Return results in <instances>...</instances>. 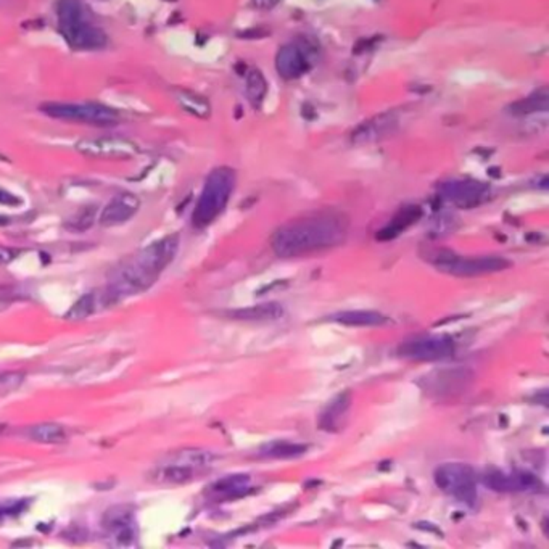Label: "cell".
Here are the masks:
<instances>
[{
    "label": "cell",
    "instance_id": "cell-1",
    "mask_svg": "<svg viewBox=\"0 0 549 549\" xmlns=\"http://www.w3.org/2000/svg\"><path fill=\"white\" fill-rule=\"evenodd\" d=\"M347 215L335 210L311 213L276 229L271 248L279 258L308 256L338 247L348 236Z\"/></svg>",
    "mask_w": 549,
    "mask_h": 549
},
{
    "label": "cell",
    "instance_id": "cell-2",
    "mask_svg": "<svg viewBox=\"0 0 549 549\" xmlns=\"http://www.w3.org/2000/svg\"><path fill=\"white\" fill-rule=\"evenodd\" d=\"M179 243V236L171 233L140 248L111 276L108 287L105 288V302L115 304L121 300L149 290L176 258Z\"/></svg>",
    "mask_w": 549,
    "mask_h": 549
},
{
    "label": "cell",
    "instance_id": "cell-3",
    "mask_svg": "<svg viewBox=\"0 0 549 549\" xmlns=\"http://www.w3.org/2000/svg\"><path fill=\"white\" fill-rule=\"evenodd\" d=\"M236 171L229 166L215 167L208 174L194 213H192L194 227L205 229L222 215L233 194V189H236Z\"/></svg>",
    "mask_w": 549,
    "mask_h": 549
},
{
    "label": "cell",
    "instance_id": "cell-4",
    "mask_svg": "<svg viewBox=\"0 0 549 549\" xmlns=\"http://www.w3.org/2000/svg\"><path fill=\"white\" fill-rule=\"evenodd\" d=\"M60 31L76 50H100L106 47L108 38L90 19L81 0H62L58 5Z\"/></svg>",
    "mask_w": 549,
    "mask_h": 549
},
{
    "label": "cell",
    "instance_id": "cell-5",
    "mask_svg": "<svg viewBox=\"0 0 549 549\" xmlns=\"http://www.w3.org/2000/svg\"><path fill=\"white\" fill-rule=\"evenodd\" d=\"M40 113L52 120L79 123L97 128H113L121 123V115L108 105L97 101H45L39 105Z\"/></svg>",
    "mask_w": 549,
    "mask_h": 549
},
{
    "label": "cell",
    "instance_id": "cell-6",
    "mask_svg": "<svg viewBox=\"0 0 549 549\" xmlns=\"http://www.w3.org/2000/svg\"><path fill=\"white\" fill-rule=\"evenodd\" d=\"M215 456L203 450H182L170 454L149 472V480L155 484L179 485L190 482L198 470L206 469Z\"/></svg>",
    "mask_w": 549,
    "mask_h": 549
},
{
    "label": "cell",
    "instance_id": "cell-7",
    "mask_svg": "<svg viewBox=\"0 0 549 549\" xmlns=\"http://www.w3.org/2000/svg\"><path fill=\"white\" fill-rule=\"evenodd\" d=\"M429 261L440 272L454 277H477L485 274L501 272L512 266L509 259L502 256H461L450 250H440L429 258Z\"/></svg>",
    "mask_w": 549,
    "mask_h": 549
},
{
    "label": "cell",
    "instance_id": "cell-8",
    "mask_svg": "<svg viewBox=\"0 0 549 549\" xmlns=\"http://www.w3.org/2000/svg\"><path fill=\"white\" fill-rule=\"evenodd\" d=\"M435 485L441 491L454 498L457 502L474 506L477 501V477L470 466L464 462L441 464L434 474Z\"/></svg>",
    "mask_w": 549,
    "mask_h": 549
},
{
    "label": "cell",
    "instance_id": "cell-9",
    "mask_svg": "<svg viewBox=\"0 0 549 549\" xmlns=\"http://www.w3.org/2000/svg\"><path fill=\"white\" fill-rule=\"evenodd\" d=\"M456 352V343L450 335H422L406 340L398 347V356L418 363H434L448 359Z\"/></svg>",
    "mask_w": 549,
    "mask_h": 549
},
{
    "label": "cell",
    "instance_id": "cell-10",
    "mask_svg": "<svg viewBox=\"0 0 549 549\" xmlns=\"http://www.w3.org/2000/svg\"><path fill=\"white\" fill-rule=\"evenodd\" d=\"M76 150L81 155L92 160H113L126 161L136 158L140 154L139 145L131 139L120 136H105L92 137V139H83L76 144Z\"/></svg>",
    "mask_w": 549,
    "mask_h": 549
},
{
    "label": "cell",
    "instance_id": "cell-11",
    "mask_svg": "<svg viewBox=\"0 0 549 549\" xmlns=\"http://www.w3.org/2000/svg\"><path fill=\"white\" fill-rule=\"evenodd\" d=\"M101 527L108 541L113 546L128 548L137 541L136 512L131 505H116L105 511L101 517Z\"/></svg>",
    "mask_w": 549,
    "mask_h": 549
},
{
    "label": "cell",
    "instance_id": "cell-12",
    "mask_svg": "<svg viewBox=\"0 0 549 549\" xmlns=\"http://www.w3.org/2000/svg\"><path fill=\"white\" fill-rule=\"evenodd\" d=\"M440 197L443 200L452 203L457 208H475L488 200L490 187L480 181L459 179L448 181L440 187Z\"/></svg>",
    "mask_w": 549,
    "mask_h": 549
},
{
    "label": "cell",
    "instance_id": "cell-13",
    "mask_svg": "<svg viewBox=\"0 0 549 549\" xmlns=\"http://www.w3.org/2000/svg\"><path fill=\"white\" fill-rule=\"evenodd\" d=\"M400 121L401 118L398 111H385V113H380L374 118L366 120L353 131L352 142L358 145H366L387 139L398 131Z\"/></svg>",
    "mask_w": 549,
    "mask_h": 549
},
{
    "label": "cell",
    "instance_id": "cell-14",
    "mask_svg": "<svg viewBox=\"0 0 549 549\" xmlns=\"http://www.w3.org/2000/svg\"><path fill=\"white\" fill-rule=\"evenodd\" d=\"M303 44L290 42L282 45L276 55V69L286 81L298 79L311 68V55Z\"/></svg>",
    "mask_w": 549,
    "mask_h": 549
},
{
    "label": "cell",
    "instance_id": "cell-15",
    "mask_svg": "<svg viewBox=\"0 0 549 549\" xmlns=\"http://www.w3.org/2000/svg\"><path fill=\"white\" fill-rule=\"evenodd\" d=\"M484 484L493 491L500 493H527V491H538L543 488V484L538 480V477L528 472H490L484 477Z\"/></svg>",
    "mask_w": 549,
    "mask_h": 549
},
{
    "label": "cell",
    "instance_id": "cell-16",
    "mask_svg": "<svg viewBox=\"0 0 549 549\" xmlns=\"http://www.w3.org/2000/svg\"><path fill=\"white\" fill-rule=\"evenodd\" d=\"M140 208L139 197L132 192H121L106 203L100 213V224L104 227H116L124 224L136 216Z\"/></svg>",
    "mask_w": 549,
    "mask_h": 549
},
{
    "label": "cell",
    "instance_id": "cell-17",
    "mask_svg": "<svg viewBox=\"0 0 549 549\" xmlns=\"http://www.w3.org/2000/svg\"><path fill=\"white\" fill-rule=\"evenodd\" d=\"M470 370L466 369H448L432 372L422 379V387L429 390L432 395L450 396L454 393H461L470 382Z\"/></svg>",
    "mask_w": 549,
    "mask_h": 549
},
{
    "label": "cell",
    "instance_id": "cell-18",
    "mask_svg": "<svg viewBox=\"0 0 549 549\" xmlns=\"http://www.w3.org/2000/svg\"><path fill=\"white\" fill-rule=\"evenodd\" d=\"M332 322L348 327H382L391 321L385 314L372 309H350V311H338L329 318Z\"/></svg>",
    "mask_w": 549,
    "mask_h": 549
},
{
    "label": "cell",
    "instance_id": "cell-19",
    "mask_svg": "<svg viewBox=\"0 0 549 549\" xmlns=\"http://www.w3.org/2000/svg\"><path fill=\"white\" fill-rule=\"evenodd\" d=\"M352 400L353 398L350 391H343V393L335 396L327 404V408L322 411L321 419H319V427L325 432H337L342 429L350 406H352Z\"/></svg>",
    "mask_w": 549,
    "mask_h": 549
},
{
    "label": "cell",
    "instance_id": "cell-20",
    "mask_svg": "<svg viewBox=\"0 0 549 549\" xmlns=\"http://www.w3.org/2000/svg\"><path fill=\"white\" fill-rule=\"evenodd\" d=\"M226 316L229 319H236V321L268 322V321H276V319L282 318L284 308H282V304L269 302V303L256 304V306L232 309V311L226 313Z\"/></svg>",
    "mask_w": 549,
    "mask_h": 549
},
{
    "label": "cell",
    "instance_id": "cell-21",
    "mask_svg": "<svg viewBox=\"0 0 549 549\" xmlns=\"http://www.w3.org/2000/svg\"><path fill=\"white\" fill-rule=\"evenodd\" d=\"M422 218V208L418 205H409V206H404L401 208V210L396 213L393 216V220H391L387 226L384 229H380L377 232V240H382V242H387V240H393L400 236L401 232L404 231V229H408L414 224V222H418Z\"/></svg>",
    "mask_w": 549,
    "mask_h": 549
},
{
    "label": "cell",
    "instance_id": "cell-22",
    "mask_svg": "<svg viewBox=\"0 0 549 549\" xmlns=\"http://www.w3.org/2000/svg\"><path fill=\"white\" fill-rule=\"evenodd\" d=\"M248 486H250V477L245 474H237L222 477V479L213 482L206 490L208 495L218 498V500H232V498L245 495Z\"/></svg>",
    "mask_w": 549,
    "mask_h": 549
},
{
    "label": "cell",
    "instance_id": "cell-23",
    "mask_svg": "<svg viewBox=\"0 0 549 549\" xmlns=\"http://www.w3.org/2000/svg\"><path fill=\"white\" fill-rule=\"evenodd\" d=\"M172 97L176 99L177 105L181 106L182 110L187 111V113L192 116H197L200 120H206L211 113V106L210 101L205 97H202L200 94L192 92V90L187 89H172Z\"/></svg>",
    "mask_w": 549,
    "mask_h": 549
},
{
    "label": "cell",
    "instance_id": "cell-24",
    "mask_svg": "<svg viewBox=\"0 0 549 549\" xmlns=\"http://www.w3.org/2000/svg\"><path fill=\"white\" fill-rule=\"evenodd\" d=\"M308 445L290 441H271L258 450V456L264 459H295L308 452Z\"/></svg>",
    "mask_w": 549,
    "mask_h": 549
},
{
    "label": "cell",
    "instance_id": "cell-25",
    "mask_svg": "<svg viewBox=\"0 0 549 549\" xmlns=\"http://www.w3.org/2000/svg\"><path fill=\"white\" fill-rule=\"evenodd\" d=\"M549 106V89L541 88L532 92L528 97L521 99L509 105V113L514 116H527L533 113H540V111H546Z\"/></svg>",
    "mask_w": 549,
    "mask_h": 549
},
{
    "label": "cell",
    "instance_id": "cell-26",
    "mask_svg": "<svg viewBox=\"0 0 549 549\" xmlns=\"http://www.w3.org/2000/svg\"><path fill=\"white\" fill-rule=\"evenodd\" d=\"M29 436H31V440L38 441V443L57 445V443H63L66 440V432L60 424H55V422H44V424L33 425L31 429H29Z\"/></svg>",
    "mask_w": 549,
    "mask_h": 549
},
{
    "label": "cell",
    "instance_id": "cell-27",
    "mask_svg": "<svg viewBox=\"0 0 549 549\" xmlns=\"http://www.w3.org/2000/svg\"><path fill=\"white\" fill-rule=\"evenodd\" d=\"M247 94H248V99L253 105L256 106H261L264 97H266L268 94V83L266 79H264L263 73L256 68H253L248 71V76H247Z\"/></svg>",
    "mask_w": 549,
    "mask_h": 549
},
{
    "label": "cell",
    "instance_id": "cell-28",
    "mask_svg": "<svg viewBox=\"0 0 549 549\" xmlns=\"http://www.w3.org/2000/svg\"><path fill=\"white\" fill-rule=\"evenodd\" d=\"M95 308H97V297L94 293H85L68 309V313L65 314V319L71 322L83 321V319H88L90 314H94Z\"/></svg>",
    "mask_w": 549,
    "mask_h": 549
},
{
    "label": "cell",
    "instance_id": "cell-29",
    "mask_svg": "<svg viewBox=\"0 0 549 549\" xmlns=\"http://www.w3.org/2000/svg\"><path fill=\"white\" fill-rule=\"evenodd\" d=\"M95 218H97V206H84L66 221V227L71 232H85L94 226Z\"/></svg>",
    "mask_w": 549,
    "mask_h": 549
},
{
    "label": "cell",
    "instance_id": "cell-30",
    "mask_svg": "<svg viewBox=\"0 0 549 549\" xmlns=\"http://www.w3.org/2000/svg\"><path fill=\"white\" fill-rule=\"evenodd\" d=\"M26 507H28L26 500L0 502V522L5 521L7 517H18L22 512H24Z\"/></svg>",
    "mask_w": 549,
    "mask_h": 549
},
{
    "label": "cell",
    "instance_id": "cell-31",
    "mask_svg": "<svg viewBox=\"0 0 549 549\" xmlns=\"http://www.w3.org/2000/svg\"><path fill=\"white\" fill-rule=\"evenodd\" d=\"M24 380V375L22 372H5L0 374V393L5 391H12L18 388Z\"/></svg>",
    "mask_w": 549,
    "mask_h": 549
},
{
    "label": "cell",
    "instance_id": "cell-32",
    "mask_svg": "<svg viewBox=\"0 0 549 549\" xmlns=\"http://www.w3.org/2000/svg\"><path fill=\"white\" fill-rule=\"evenodd\" d=\"M19 298H22V295L15 290V288L0 287V311H3V309H7L8 306H12V304L15 302H18Z\"/></svg>",
    "mask_w": 549,
    "mask_h": 549
},
{
    "label": "cell",
    "instance_id": "cell-33",
    "mask_svg": "<svg viewBox=\"0 0 549 549\" xmlns=\"http://www.w3.org/2000/svg\"><path fill=\"white\" fill-rule=\"evenodd\" d=\"M18 255H19V250H17V248L0 245V266H5V264H10L12 261H15V259L18 258Z\"/></svg>",
    "mask_w": 549,
    "mask_h": 549
},
{
    "label": "cell",
    "instance_id": "cell-34",
    "mask_svg": "<svg viewBox=\"0 0 549 549\" xmlns=\"http://www.w3.org/2000/svg\"><path fill=\"white\" fill-rule=\"evenodd\" d=\"M0 205L18 206V205H22V198H18L17 195L12 194V192L0 189Z\"/></svg>",
    "mask_w": 549,
    "mask_h": 549
},
{
    "label": "cell",
    "instance_id": "cell-35",
    "mask_svg": "<svg viewBox=\"0 0 549 549\" xmlns=\"http://www.w3.org/2000/svg\"><path fill=\"white\" fill-rule=\"evenodd\" d=\"M281 2V0H252L253 7L259 8V10H269V8H274L276 5Z\"/></svg>",
    "mask_w": 549,
    "mask_h": 549
},
{
    "label": "cell",
    "instance_id": "cell-36",
    "mask_svg": "<svg viewBox=\"0 0 549 549\" xmlns=\"http://www.w3.org/2000/svg\"><path fill=\"white\" fill-rule=\"evenodd\" d=\"M8 224H12V220H10L8 216H5V215H0V227H3V226H8Z\"/></svg>",
    "mask_w": 549,
    "mask_h": 549
},
{
    "label": "cell",
    "instance_id": "cell-37",
    "mask_svg": "<svg viewBox=\"0 0 549 549\" xmlns=\"http://www.w3.org/2000/svg\"><path fill=\"white\" fill-rule=\"evenodd\" d=\"M2 430H3V425H2V427H0V432H2Z\"/></svg>",
    "mask_w": 549,
    "mask_h": 549
}]
</instances>
